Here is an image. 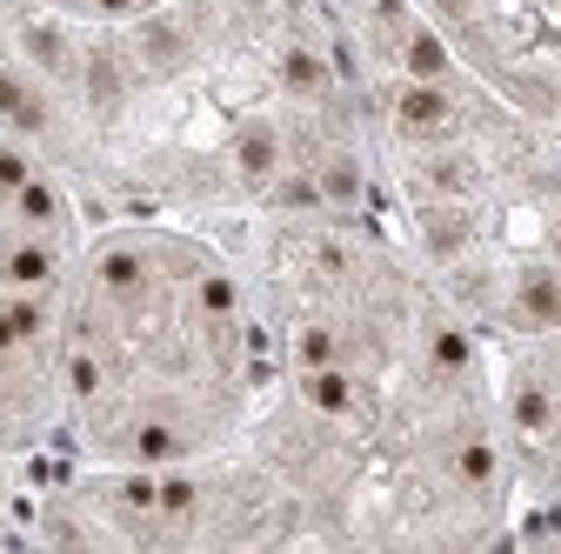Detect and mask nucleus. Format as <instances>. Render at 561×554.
Listing matches in <instances>:
<instances>
[{"label": "nucleus", "instance_id": "nucleus-4", "mask_svg": "<svg viewBox=\"0 0 561 554\" xmlns=\"http://www.w3.org/2000/svg\"><path fill=\"white\" fill-rule=\"evenodd\" d=\"M362 88L375 181L428 281L488 348L561 327V134L488 94L428 14L368 27Z\"/></svg>", "mask_w": 561, "mask_h": 554}, {"label": "nucleus", "instance_id": "nucleus-6", "mask_svg": "<svg viewBox=\"0 0 561 554\" xmlns=\"http://www.w3.org/2000/svg\"><path fill=\"white\" fill-rule=\"evenodd\" d=\"M421 14L495 101L561 134V0H421Z\"/></svg>", "mask_w": 561, "mask_h": 554}, {"label": "nucleus", "instance_id": "nucleus-2", "mask_svg": "<svg viewBox=\"0 0 561 554\" xmlns=\"http://www.w3.org/2000/svg\"><path fill=\"white\" fill-rule=\"evenodd\" d=\"M248 281L274 341L248 441L301 501L314 547L508 534L495 355L428 267L362 215H274L254 221Z\"/></svg>", "mask_w": 561, "mask_h": 554}, {"label": "nucleus", "instance_id": "nucleus-7", "mask_svg": "<svg viewBox=\"0 0 561 554\" xmlns=\"http://www.w3.org/2000/svg\"><path fill=\"white\" fill-rule=\"evenodd\" d=\"M495 394H502L515 488H528L541 508H561V327L502 341Z\"/></svg>", "mask_w": 561, "mask_h": 554}, {"label": "nucleus", "instance_id": "nucleus-1", "mask_svg": "<svg viewBox=\"0 0 561 554\" xmlns=\"http://www.w3.org/2000/svg\"><path fill=\"white\" fill-rule=\"evenodd\" d=\"M0 127L148 215H362L368 88L301 0H0Z\"/></svg>", "mask_w": 561, "mask_h": 554}, {"label": "nucleus", "instance_id": "nucleus-8", "mask_svg": "<svg viewBox=\"0 0 561 554\" xmlns=\"http://www.w3.org/2000/svg\"><path fill=\"white\" fill-rule=\"evenodd\" d=\"M54 8H127V0H54Z\"/></svg>", "mask_w": 561, "mask_h": 554}, {"label": "nucleus", "instance_id": "nucleus-5", "mask_svg": "<svg viewBox=\"0 0 561 554\" xmlns=\"http://www.w3.org/2000/svg\"><path fill=\"white\" fill-rule=\"evenodd\" d=\"M75 247V187L0 127V448H34L60 428V301Z\"/></svg>", "mask_w": 561, "mask_h": 554}, {"label": "nucleus", "instance_id": "nucleus-3", "mask_svg": "<svg viewBox=\"0 0 561 554\" xmlns=\"http://www.w3.org/2000/svg\"><path fill=\"white\" fill-rule=\"evenodd\" d=\"M274 341L248 261L181 221L81 234L60 301V428L94 468H187L248 435Z\"/></svg>", "mask_w": 561, "mask_h": 554}]
</instances>
